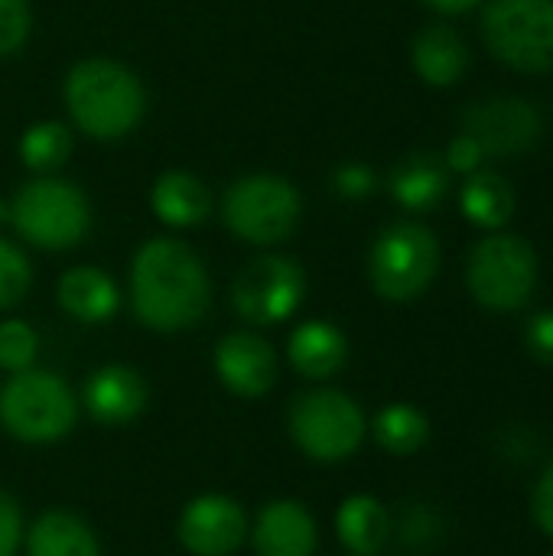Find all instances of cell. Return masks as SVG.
I'll return each mask as SVG.
<instances>
[{"label":"cell","mask_w":553,"mask_h":556,"mask_svg":"<svg viewBox=\"0 0 553 556\" xmlns=\"http://www.w3.org/2000/svg\"><path fill=\"white\" fill-rule=\"evenodd\" d=\"M440 274V241L420 222L388 225L368 254V280L388 303H411L430 290Z\"/></svg>","instance_id":"5"},{"label":"cell","mask_w":553,"mask_h":556,"mask_svg":"<svg viewBox=\"0 0 553 556\" xmlns=\"http://www.w3.org/2000/svg\"><path fill=\"white\" fill-rule=\"evenodd\" d=\"M372 437L391 456H417L430 443V420L414 404H388L372 420Z\"/></svg>","instance_id":"24"},{"label":"cell","mask_w":553,"mask_h":556,"mask_svg":"<svg viewBox=\"0 0 553 556\" xmlns=\"http://www.w3.org/2000/svg\"><path fill=\"white\" fill-rule=\"evenodd\" d=\"M437 531H440V521L427 508H414L404 518V541H411V544H430L437 538Z\"/></svg>","instance_id":"34"},{"label":"cell","mask_w":553,"mask_h":556,"mask_svg":"<svg viewBox=\"0 0 553 556\" xmlns=\"http://www.w3.org/2000/svg\"><path fill=\"white\" fill-rule=\"evenodd\" d=\"M147 384L143 378L127 368V365H104L98 368L85 391H81V404L88 410V417L101 427H127L134 424L143 407H147Z\"/></svg>","instance_id":"14"},{"label":"cell","mask_w":553,"mask_h":556,"mask_svg":"<svg viewBox=\"0 0 553 556\" xmlns=\"http://www.w3.org/2000/svg\"><path fill=\"white\" fill-rule=\"evenodd\" d=\"M424 3L433 7V10H440V13H466V10L479 7L482 0H424Z\"/></svg>","instance_id":"35"},{"label":"cell","mask_w":553,"mask_h":556,"mask_svg":"<svg viewBox=\"0 0 553 556\" xmlns=\"http://www.w3.org/2000/svg\"><path fill=\"white\" fill-rule=\"evenodd\" d=\"M287 358L303 378L326 381L345 368L349 339L342 336L339 326H332L326 319H310L293 329V336L287 342Z\"/></svg>","instance_id":"18"},{"label":"cell","mask_w":553,"mask_h":556,"mask_svg":"<svg viewBox=\"0 0 553 556\" xmlns=\"http://www.w3.org/2000/svg\"><path fill=\"white\" fill-rule=\"evenodd\" d=\"M29 556H101L98 538L72 511H46L33 521L26 538Z\"/></svg>","instance_id":"22"},{"label":"cell","mask_w":553,"mask_h":556,"mask_svg":"<svg viewBox=\"0 0 553 556\" xmlns=\"http://www.w3.org/2000/svg\"><path fill=\"white\" fill-rule=\"evenodd\" d=\"M29 283H33V267L26 254L0 238V309L16 306L26 296Z\"/></svg>","instance_id":"27"},{"label":"cell","mask_w":553,"mask_h":556,"mask_svg":"<svg viewBox=\"0 0 553 556\" xmlns=\"http://www.w3.org/2000/svg\"><path fill=\"white\" fill-rule=\"evenodd\" d=\"M72 124L91 140H121L143 121L147 88L114 59H81L62 81Z\"/></svg>","instance_id":"2"},{"label":"cell","mask_w":553,"mask_h":556,"mask_svg":"<svg viewBox=\"0 0 553 556\" xmlns=\"http://www.w3.org/2000/svg\"><path fill=\"white\" fill-rule=\"evenodd\" d=\"M287 427L293 443L316 463H345L362 450L368 437L362 407L332 388L300 394L290 407Z\"/></svg>","instance_id":"8"},{"label":"cell","mask_w":553,"mask_h":556,"mask_svg":"<svg viewBox=\"0 0 553 556\" xmlns=\"http://www.w3.org/2000/svg\"><path fill=\"white\" fill-rule=\"evenodd\" d=\"M251 544L257 556H313L319 547V528L300 502L280 498L257 515Z\"/></svg>","instance_id":"15"},{"label":"cell","mask_w":553,"mask_h":556,"mask_svg":"<svg viewBox=\"0 0 553 556\" xmlns=\"http://www.w3.org/2000/svg\"><path fill=\"white\" fill-rule=\"evenodd\" d=\"M55 300L72 319H78L85 326L108 323L121 306L117 283L98 267H72V270H65L59 277Z\"/></svg>","instance_id":"20"},{"label":"cell","mask_w":553,"mask_h":556,"mask_svg":"<svg viewBox=\"0 0 553 556\" xmlns=\"http://www.w3.org/2000/svg\"><path fill=\"white\" fill-rule=\"evenodd\" d=\"M375 186H378V176L365 163H345L332 173V189L342 199H365L375 192Z\"/></svg>","instance_id":"29"},{"label":"cell","mask_w":553,"mask_h":556,"mask_svg":"<svg viewBox=\"0 0 553 556\" xmlns=\"http://www.w3.org/2000/svg\"><path fill=\"white\" fill-rule=\"evenodd\" d=\"M303 199L297 186L274 173H251L228 186L222 218L228 231L248 244H280L300 225Z\"/></svg>","instance_id":"7"},{"label":"cell","mask_w":553,"mask_h":556,"mask_svg":"<svg viewBox=\"0 0 553 556\" xmlns=\"http://www.w3.org/2000/svg\"><path fill=\"white\" fill-rule=\"evenodd\" d=\"M336 534L352 556H378L391 541V515L375 495H352L336 511Z\"/></svg>","instance_id":"21"},{"label":"cell","mask_w":553,"mask_h":556,"mask_svg":"<svg viewBox=\"0 0 553 556\" xmlns=\"http://www.w3.org/2000/svg\"><path fill=\"white\" fill-rule=\"evenodd\" d=\"M215 375L238 397H261L277 381V355L254 332H231L215 349Z\"/></svg>","instance_id":"13"},{"label":"cell","mask_w":553,"mask_h":556,"mask_svg":"<svg viewBox=\"0 0 553 556\" xmlns=\"http://www.w3.org/2000/svg\"><path fill=\"white\" fill-rule=\"evenodd\" d=\"M78 401L52 371H20L0 391V427L23 443H55L72 433Z\"/></svg>","instance_id":"6"},{"label":"cell","mask_w":553,"mask_h":556,"mask_svg":"<svg viewBox=\"0 0 553 556\" xmlns=\"http://www.w3.org/2000/svg\"><path fill=\"white\" fill-rule=\"evenodd\" d=\"M72 130L62 121H36L20 137V163L36 176H52L72 156Z\"/></svg>","instance_id":"25"},{"label":"cell","mask_w":553,"mask_h":556,"mask_svg":"<svg viewBox=\"0 0 553 556\" xmlns=\"http://www.w3.org/2000/svg\"><path fill=\"white\" fill-rule=\"evenodd\" d=\"M548 556H553V551H551V554H548Z\"/></svg>","instance_id":"37"},{"label":"cell","mask_w":553,"mask_h":556,"mask_svg":"<svg viewBox=\"0 0 553 556\" xmlns=\"http://www.w3.org/2000/svg\"><path fill=\"white\" fill-rule=\"evenodd\" d=\"M23 544V511L13 495L0 492V556H16Z\"/></svg>","instance_id":"31"},{"label":"cell","mask_w":553,"mask_h":556,"mask_svg":"<svg viewBox=\"0 0 553 556\" xmlns=\"http://www.w3.org/2000/svg\"><path fill=\"white\" fill-rule=\"evenodd\" d=\"M489 52L515 72L553 68V0H489L482 13Z\"/></svg>","instance_id":"9"},{"label":"cell","mask_w":553,"mask_h":556,"mask_svg":"<svg viewBox=\"0 0 553 556\" xmlns=\"http://www.w3.org/2000/svg\"><path fill=\"white\" fill-rule=\"evenodd\" d=\"M466 287L489 313H518L531 303L538 287V254L521 235L492 231L466 261Z\"/></svg>","instance_id":"4"},{"label":"cell","mask_w":553,"mask_h":556,"mask_svg":"<svg viewBox=\"0 0 553 556\" xmlns=\"http://www.w3.org/2000/svg\"><path fill=\"white\" fill-rule=\"evenodd\" d=\"M209 274L199 254L176 238L147 241L130 264V303L153 332L192 329L209 309Z\"/></svg>","instance_id":"1"},{"label":"cell","mask_w":553,"mask_h":556,"mask_svg":"<svg viewBox=\"0 0 553 556\" xmlns=\"http://www.w3.org/2000/svg\"><path fill=\"white\" fill-rule=\"evenodd\" d=\"M541 130H544L541 111L518 94L482 98L463 114V134H469L492 160L531 153L535 143L541 140Z\"/></svg>","instance_id":"11"},{"label":"cell","mask_w":553,"mask_h":556,"mask_svg":"<svg viewBox=\"0 0 553 556\" xmlns=\"http://www.w3.org/2000/svg\"><path fill=\"white\" fill-rule=\"evenodd\" d=\"M460 208L476 228L502 231L515 215V189L508 186L505 176H499L492 169H479L463 182Z\"/></svg>","instance_id":"23"},{"label":"cell","mask_w":553,"mask_h":556,"mask_svg":"<svg viewBox=\"0 0 553 556\" xmlns=\"http://www.w3.org/2000/svg\"><path fill=\"white\" fill-rule=\"evenodd\" d=\"M482 160H486V153H482V147H479L469 134H460L456 140H450L447 156H443L447 169H450V173H463V176L479 173Z\"/></svg>","instance_id":"32"},{"label":"cell","mask_w":553,"mask_h":556,"mask_svg":"<svg viewBox=\"0 0 553 556\" xmlns=\"http://www.w3.org/2000/svg\"><path fill=\"white\" fill-rule=\"evenodd\" d=\"M306 296V274L293 257L261 254L235 277L231 306L251 326L287 323Z\"/></svg>","instance_id":"10"},{"label":"cell","mask_w":553,"mask_h":556,"mask_svg":"<svg viewBox=\"0 0 553 556\" xmlns=\"http://www.w3.org/2000/svg\"><path fill=\"white\" fill-rule=\"evenodd\" d=\"M411 62H414V72L427 81V85H437V88H450L456 85L466 68H469V46L466 39L447 26V23H430L424 26L417 36H414V46H411Z\"/></svg>","instance_id":"17"},{"label":"cell","mask_w":553,"mask_h":556,"mask_svg":"<svg viewBox=\"0 0 553 556\" xmlns=\"http://www.w3.org/2000/svg\"><path fill=\"white\" fill-rule=\"evenodd\" d=\"M3 222H10V202L0 199V225H3Z\"/></svg>","instance_id":"36"},{"label":"cell","mask_w":553,"mask_h":556,"mask_svg":"<svg viewBox=\"0 0 553 556\" xmlns=\"http://www.w3.org/2000/svg\"><path fill=\"white\" fill-rule=\"evenodd\" d=\"M33 33L29 0H0V59L16 55Z\"/></svg>","instance_id":"28"},{"label":"cell","mask_w":553,"mask_h":556,"mask_svg":"<svg viewBox=\"0 0 553 556\" xmlns=\"http://www.w3.org/2000/svg\"><path fill=\"white\" fill-rule=\"evenodd\" d=\"M39 355V336L29 323L23 319H7L0 323V368L10 375L29 371Z\"/></svg>","instance_id":"26"},{"label":"cell","mask_w":553,"mask_h":556,"mask_svg":"<svg viewBox=\"0 0 553 556\" xmlns=\"http://www.w3.org/2000/svg\"><path fill=\"white\" fill-rule=\"evenodd\" d=\"M525 349L535 362L553 368V309H541L525 326Z\"/></svg>","instance_id":"30"},{"label":"cell","mask_w":553,"mask_h":556,"mask_svg":"<svg viewBox=\"0 0 553 556\" xmlns=\"http://www.w3.org/2000/svg\"><path fill=\"white\" fill-rule=\"evenodd\" d=\"M176 534L192 556H231L248 538V518L228 495H199L183 508Z\"/></svg>","instance_id":"12"},{"label":"cell","mask_w":553,"mask_h":556,"mask_svg":"<svg viewBox=\"0 0 553 556\" xmlns=\"http://www.w3.org/2000/svg\"><path fill=\"white\" fill-rule=\"evenodd\" d=\"M388 189L394 202L407 212H430L450 192V169L443 156L430 150L407 153L388 176Z\"/></svg>","instance_id":"16"},{"label":"cell","mask_w":553,"mask_h":556,"mask_svg":"<svg viewBox=\"0 0 553 556\" xmlns=\"http://www.w3.org/2000/svg\"><path fill=\"white\" fill-rule=\"evenodd\" d=\"M150 208L169 228H196L212 212V192L196 173L169 169L156 176L150 189Z\"/></svg>","instance_id":"19"},{"label":"cell","mask_w":553,"mask_h":556,"mask_svg":"<svg viewBox=\"0 0 553 556\" xmlns=\"http://www.w3.org/2000/svg\"><path fill=\"white\" fill-rule=\"evenodd\" d=\"M10 222L23 241L42 251H68L91 228L88 195L59 176H36L10 202Z\"/></svg>","instance_id":"3"},{"label":"cell","mask_w":553,"mask_h":556,"mask_svg":"<svg viewBox=\"0 0 553 556\" xmlns=\"http://www.w3.org/2000/svg\"><path fill=\"white\" fill-rule=\"evenodd\" d=\"M531 515H535V525L544 531V538L553 541V459L541 469L538 482H535V492H531Z\"/></svg>","instance_id":"33"}]
</instances>
